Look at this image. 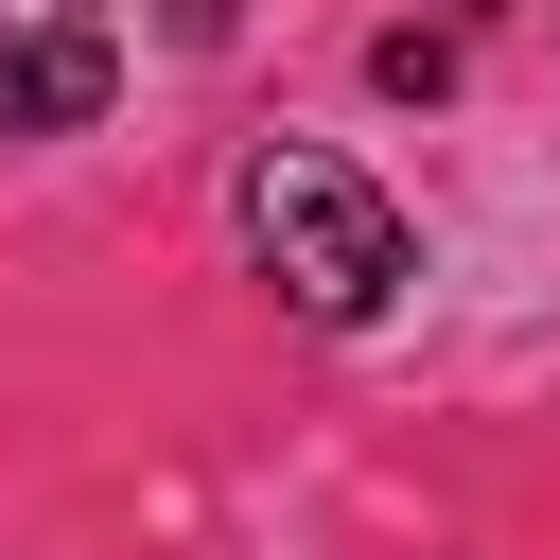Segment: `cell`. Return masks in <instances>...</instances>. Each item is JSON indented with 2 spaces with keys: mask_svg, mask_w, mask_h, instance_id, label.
<instances>
[{
  "mask_svg": "<svg viewBox=\"0 0 560 560\" xmlns=\"http://www.w3.org/2000/svg\"><path fill=\"white\" fill-rule=\"evenodd\" d=\"M245 262H262L315 332H350V315H385V298H402V210H385L350 158L280 140V158H245Z\"/></svg>",
  "mask_w": 560,
  "mask_h": 560,
  "instance_id": "cell-1",
  "label": "cell"
},
{
  "mask_svg": "<svg viewBox=\"0 0 560 560\" xmlns=\"http://www.w3.org/2000/svg\"><path fill=\"white\" fill-rule=\"evenodd\" d=\"M105 88H122V52L70 18V35H0V140H70V122H105Z\"/></svg>",
  "mask_w": 560,
  "mask_h": 560,
  "instance_id": "cell-2",
  "label": "cell"
},
{
  "mask_svg": "<svg viewBox=\"0 0 560 560\" xmlns=\"http://www.w3.org/2000/svg\"><path fill=\"white\" fill-rule=\"evenodd\" d=\"M368 70H385V88H402V105H438V88H455V35H385V52H368Z\"/></svg>",
  "mask_w": 560,
  "mask_h": 560,
  "instance_id": "cell-3",
  "label": "cell"
},
{
  "mask_svg": "<svg viewBox=\"0 0 560 560\" xmlns=\"http://www.w3.org/2000/svg\"><path fill=\"white\" fill-rule=\"evenodd\" d=\"M158 18H175V35H192V52H210V35H228V18H245V0H158Z\"/></svg>",
  "mask_w": 560,
  "mask_h": 560,
  "instance_id": "cell-4",
  "label": "cell"
},
{
  "mask_svg": "<svg viewBox=\"0 0 560 560\" xmlns=\"http://www.w3.org/2000/svg\"><path fill=\"white\" fill-rule=\"evenodd\" d=\"M70 18H88V0H0V35H70Z\"/></svg>",
  "mask_w": 560,
  "mask_h": 560,
  "instance_id": "cell-5",
  "label": "cell"
}]
</instances>
